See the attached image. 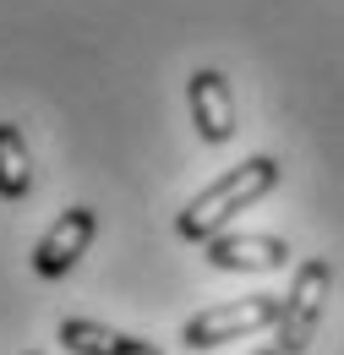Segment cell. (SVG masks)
Instances as JSON below:
<instances>
[{"label": "cell", "mask_w": 344, "mask_h": 355, "mask_svg": "<svg viewBox=\"0 0 344 355\" xmlns=\"http://www.w3.org/2000/svg\"><path fill=\"white\" fill-rule=\"evenodd\" d=\"M273 186H279V159H273V153H252L246 164L224 170L214 186H203V191L180 208L175 235H180V241H214L235 214H246V208H252L257 197H268Z\"/></svg>", "instance_id": "6da1fadb"}, {"label": "cell", "mask_w": 344, "mask_h": 355, "mask_svg": "<svg viewBox=\"0 0 344 355\" xmlns=\"http://www.w3.org/2000/svg\"><path fill=\"white\" fill-rule=\"evenodd\" d=\"M328 295H334V263H328V257H306V263L295 268L290 295H284V311H279V322H273V345L284 355H301L306 345L317 339L322 311H328Z\"/></svg>", "instance_id": "7a4b0ae2"}, {"label": "cell", "mask_w": 344, "mask_h": 355, "mask_svg": "<svg viewBox=\"0 0 344 355\" xmlns=\"http://www.w3.org/2000/svg\"><path fill=\"white\" fill-rule=\"evenodd\" d=\"M279 311H284V295H246V301H230V306H208L180 328V345H186V350L235 345V339H246V334L273 328Z\"/></svg>", "instance_id": "3957f363"}, {"label": "cell", "mask_w": 344, "mask_h": 355, "mask_svg": "<svg viewBox=\"0 0 344 355\" xmlns=\"http://www.w3.org/2000/svg\"><path fill=\"white\" fill-rule=\"evenodd\" d=\"M93 235H98V214H93L87 202L60 208V219L49 224L39 235V246H33V273H39V279H66V273L87 257Z\"/></svg>", "instance_id": "277c9868"}, {"label": "cell", "mask_w": 344, "mask_h": 355, "mask_svg": "<svg viewBox=\"0 0 344 355\" xmlns=\"http://www.w3.org/2000/svg\"><path fill=\"white\" fill-rule=\"evenodd\" d=\"M186 98H191V126H197V137H203L208 148H224V142L235 137V93L224 83V71H214V66L191 71Z\"/></svg>", "instance_id": "5b68a950"}, {"label": "cell", "mask_w": 344, "mask_h": 355, "mask_svg": "<svg viewBox=\"0 0 344 355\" xmlns=\"http://www.w3.org/2000/svg\"><path fill=\"white\" fill-rule=\"evenodd\" d=\"M203 257L218 273H273L290 263V246L279 235H214L203 241Z\"/></svg>", "instance_id": "8992f818"}, {"label": "cell", "mask_w": 344, "mask_h": 355, "mask_svg": "<svg viewBox=\"0 0 344 355\" xmlns=\"http://www.w3.org/2000/svg\"><path fill=\"white\" fill-rule=\"evenodd\" d=\"M60 345L71 355H164L159 345H148L137 334H121V328H104L93 317H66L60 322Z\"/></svg>", "instance_id": "52a82bcc"}, {"label": "cell", "mask_w": 344, "mask_h": 355, "mask_svg": "<svg viewBox=\"0 0 344 355\" xmlns=\"http://www.w3.org/2000/svg\"><path fill=\"white\" fill-rule=\"evenodd\" d=\"M33 191V153H28V137L17 121H0V197L6 202H22Z\"/></svg>", "instance_id": "ba28073f"}, {"label": "cell", "mask_w": 344, "mask_h": 355, "mask_svg": "<svg viewBox=\"0 0 344 355\" xmlns=\"http://www.w3.org/2000/svg\"><path fill=\"white\" fill-rule=\"evenodd\" d=\"M257 355H284V350H279V345H268V350H257Z\"/></svg>", "instance_id": "9c48e42d"}]
</instances>
